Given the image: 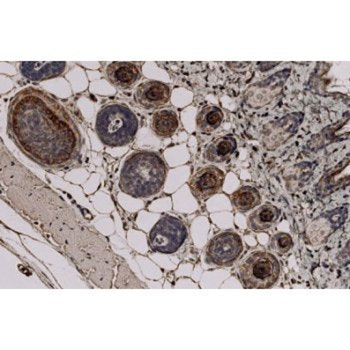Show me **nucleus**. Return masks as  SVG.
<instances>
[{"mask_svg": "<svg viewBox=\"0 0 350 350\" xmlns=\"http://www.w3.org/2000/svg\"><path fill=\"white\" fill-rule=\"evenodd\" d=\"M224 179L226 174L219 168L204 166L190 177L189 189L196 200L204 202L221 189Z\"/></svg>", "mask_w": 350, "mask_h": 350, "instance_id": "8", "label": "nucleus"}, {"mask_svg": "<svg viewBox=\"0 0 350 350\" xmlns=\"http://www.w3.org/2000/svg\"><path fill=\"white\" fill-rule=\"evenodd\" d=\"M280 209L274 205L263 204L256 209L248 218V228L254 231H265L275 226L280 217Z\"/></svg>", "mask_w": 350, "mask_h": 350, "instance_id": "13", "label": "nucleus"}, {"mask_svg": "<svg viewBox=\"0 0 350 350\" xmlns=\"http://www.w3.org/2000/svg\"><path fill=\"white\" fill-rule=\"evenodd\" d=\"M105 77L112 85L126 90L139 81L142 68L135 62H112L105 69Z\"/></svg>", "mask_w": 350, "mask_h": 350, "instance_id": "10", "label": "nucleus"}, {"mask_svg": "<svg viewBox=\"0 0 350 350\" xmlns=\"http://www.w3.org/2000/svg\"><path fill=\"white\" fill-rule=\"evenodd\" d=\"M2 198L27 218L99 288H110L116 258L103 235L90 228L53 189L1 144Z\"/></svg>", "mask_w": 350, "mask_h": 350, "instance_id": "1", "label": "nucleus"}, {"mask_svg": "<svg viewBox=\"0 0 350 350\" xmlns=\"http://www.w3.org/2000/svg\"><path fill=\"white\" fill-rule=\"evenodd\" d=\"M224 111L219 107L208 105L200 110L196 116V127L202 133H211L224 122Z\"/></svg>", "mask_w": 350, "mask_h": 350, "instance_id": "15", "label": "nucleus"}, {"mask_svg": "<svg viewBox=\"0 0 350 350\" xmlns=\"http://www.w3.org/2000/svg\"><path fill=\"white\" fill-rule=\"evenodd\" d=\"M178 126V116L174 110H159L151 118V129L157 137H170L176 133Z\"/></svg>", "mask_w": 350, "mask_h": 350, "instance_id": "14", "label": "nucleus"}, {"mask_svg": "<svg viewBox=\"0 0 350 350\" xmlns=\"http://www.w3.org/2000/svg\"><path fill=\"white\" fill-rule=\"evenodd\" d=\"M66 69L64 62H23L19 66V71L25 79L36 82L60 77L66 72Z\"/></svg>", "mask_w": 350, "mask_h": 350, "instance_id": "11", "label": "nucleus"}, {"mask_svg": "<svg viewBox=\"0 0 350 350\" xmlns=\"http://www.w3.org/2000/svg\"><path fill=\"white\" fill-rule=\"evenodd\" d=\"M8 131L19 150L44 170L62 172L81 161L79 125L64 103L40 88H27L14 96Z\"/></svg>", "mask_w": 350, "mask_h": 350, "instance_id": "2", "label": "nucleus"}, {"mask_svg": "<svg viewBox=\"0 0 350 350\" xmlns=\"http://www.w3.org/2000/svg\"><path fill=\"white\" fill-rule=\"evenodd\" d=\"M139 127L137 116L127 105L112 103L97 112L95 131L99 139L109 148H120L135 139Z\"/></svg>", "mask_w": 350, "mask_h": 350, "instance_id": "4", "label": "nucleus"}, {"mask_svg": "<svg viewBox=\"0 0 350 350\" xmlns=\"http://www.w3.org/2000/svg\"><path fill=\"white\" fill-rule=\"evenodd\" d=\"M166 175L167 166L161 154L154 151H135L123 164L120 187L133 198H151L161 191Z\"/></svg>", "mask_w": 350, "mask_h": 350, "instance_id": "3", "label": "nucleus"}, {"mask_svg": "<svg viewBox=\"0 0 350 350\" xmlns=\"http://www.w3.org/2000/svg\"><path fill=\"white\" fill-rule=\"evenodd\" d=\"M135 103L146 109H159L165 107L170 99V88L161 81H146L135 90Z\"/></svg>", "mask_w": 350, "mask_h": 350, "instance_id": "9", "label": "nucleus"}, {"mask_svg": "<svg viewBox=\"0 0 350 350\" xmlns=\"http://www.w3.org/2000/svg\"><path fill=\"white\" fill-rule=\"evenodd\" d=\"M293 241L287 233H276L269 241V248L271 252L278 254H285L293 248Z\"/></svg>", "mask_w": 350, "mask_h": 350, "instance_id": "17", "label": "nucleus"}, {"mask_svg": "<svg viewBox=\"0 0 350 350\" xmlns=\"http://www.w3.org/2000/svg\"><path fill=\"white\" fill-rule=\"evenodd\" d=\"M239 274L244 288H271L280 278V261L269 252H252L241 262Z\"/></svg>", "mask_w": 350, "mask_h": 350, "instance_id": "5", "label": "nucleus"}, {"mask_svg": "<svg viewBox=\"0 0 350 350\" xmlns=\"http://www.w3.org/2000/svg\"><path fill=\"white\" fill-rule=\"evenodd\" d=\"M243 252V239L239 234L234 231H224L216 234L207 244L205 261L215 267H231Z\"/></svg>", "mask_w": 350, "mask_h": 350, "instance_id": "7", "label": "nucleus"}, {"mask_svg": "<svg viewBox=\"0 0 350 350\" xmlns=\"http://www.w3.org/2000/svg\"><path fill=\"white\" fill-rule=\"evenodd\" d=\"M237 148V142L233 136H221V137L213 140L208 144L205 149L203 157L207 161L222 163L229 159V157L235 152Z\"/></svg>", "mask_w": 350, "mask_h": 350, "instance_id": "12", "label": "nucleus"}, {"mask_svg": "<svg viewBox=\"0 0 350 350\" xmlns=\"http://www.w3.org/2000/svg\"><path fill=\"white\" fill-rule=\"evenodd\" d=\"M261 202L258 190L252 187H243L233 192L231 202L241 213L254 209Z\"/></svg>", "mask_w": 350, "mask_h": 350, "instance_id": "16", "label": "nucleus"}, {"mask_svg": "<svg viewBox=\"0 0 350 350\" xmlns=\"http://www.w3.org/2000/svg\"><path fill=\"white\" fill-rule=\"evenodd\" d=\"M187 237L189 231L183 220L175 216L164 215L151 228L148 245L157 254H174L180 250Z\"/></svg>", "mask_w": 350, "mask_h": 350, "instance_id": "6", "label": "nucleus"}]
</instances>
